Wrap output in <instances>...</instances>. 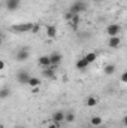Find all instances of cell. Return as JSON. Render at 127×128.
Returning a JSON list of instances; mask_svg holds the SVG:
<instances>
[{"label":"cell","instance_id":"cell-22","mask_svg":"<svg viewBox=\"0 0 127 128\" xmlns=\"http://www.w3.org/2000/svg\"><path fill=\"white\" fill-rule=\"evenodd\" d=\"M40 28H42V26H40L39 22H34L32 26V30H30V32H32L33 34H37V33L40 32Z\"/></svg>","mask_w":127,"mask_h":128},{"label":"cell","instance_id":"cell-20","mask_svg":"<svg viewBox=\"0 0 127 128\" xmlns=\"http://www.w3.org/2000/svg\"><path fill=\"white\" fill-rule=\"evenodd\" d=\"M75 113L73 112H67V113H64V122H67V124H73L75 122Z\"/></svg>","mask_w":127,"mask_h":128},{"label":"cell","instance_id":"cell-10","mask_svg":"<svg viewBox=\"0 0 127 128\" xmlns=\"http://www.w3.org/2000/svg\"><path fill=\"white\" fill-rule=\"evenodd\" d=\"M37 64L40 68H48L51 67V63H49V55H40L39 60H37Z\"/></svg>","mask_w":127,"mask_h":128},{"label":"cell","instance_id":"cell-9","mask_svg":"<svg viewBox=\"0 0 127 128\" xmlns=\"http://www.w3.org/2000/svg\"><path fill=\"white\" fill-rule=\"evenodd\" d=\"M52 122L54 124H58V125L63 124L64 122V112L63 110H57V112L52 113Z\"/></svg>","mask_w":127,"mask_h":128},{"label":"cell","instance_id":"cell-5","mask_svg":"<svg viewBox=\"0 0 127 128\" xmlns=\"http://www.w3.org/2000/svg\"><path fill=\"white\" fill-rule=\"evenodd\" d=\"M5 6H6V9H8L9 12H15V10L20 9L21 0H6V2H5Z\"/></svg>","mask_w":127,"mask_h":128},{"label":"cell","instance_id":"cell-23","mask_svg":"<svg viewBox=\"0 0 127 128\" xmlns=\"http://www.w3.org/2000/svg\"><path fill=\"white\" fill-rule=\"evenodd\" d=\"M72 16H73V14H72V12H69V10H67V12L64 14V18H66V21H69V20H70Z\"/></svg>","mask_w":127,"mask_h":128},{"label":"cell","instance_id":"cell-24","mask_svg":"<svg viewBox=\"0 0 127 128\" xmlns=\"http://www.w3.org/2000/svg\"><path fill=\"white\" fill-rule=\"evenodd\" d=\"M121 82H123V84H126V82H127V73H126V72L121 74Z\"/></svg>","mask_w":127,"mask_h":128},{"label":"cell","instance_id":"cell-12","mask_svg":"<svg viewBox=\"0 0 127 128\" xmlns=\"http://www.w3.org/2000/svg\"><path fill=\"white\" fill-rule=\"evenodd\" d=\"M79 22H81V16L79 15H73L69 21H67V24L73 28V30H78V27H79Z\"/></svg>","mask_w":127,"mask_h":128},{"label":"cell","instance_id":"cell-26","mask_svg":"<svg viewBox=\"0 0 127 128\" xmlns=\"http://www.w3.org/2000/svg\"><path fill=\"white\" fill-rule=\"evenodd\" d=\"M46 128H60V125H58V124H54V122H52V124H49V125H48Z\"/></svg>","mask_w":127,"mask_h":128},{"label":"cell","instance_id":"cell-29","mask_svg":"<svg viewBox=\"0 0 127 128\" xmlns=\"http://www.w3.org/2000/svg\"><path fill=\"white\" fill-rule=\"evenodd\" d=\"M0 128H5V127H3V125H2V124H0Z\"/></svg>","mask_w":127,"mask_h":128},{"label":"cell","instance_id":"cell-7","mask_svg":"<svg viewBox=\"0 0 127 128\" xmlns=\"http://www.w3.org/2000/svg\"><path fill=\"white\" fill-rule=\"evenodd\" d=\"M61 54L60 52H52L51 55H49V63H51V67L52 68H57L58 67V64L61 63Z\"/></svg>","mask_w":127,"mask_h":128},{"label":"cell","instance_id":"cell-8","mask_svg":"<svg viewBox=\"0 0 127 128\" xmlns=\"http://www.w3.org/2000/svg\"><path fill=\"white\" fill-rule=\"evenodd\" d=\"M120 45H121V37H120V36H112V37H109L108 46H109L111 49H117Z\"/></svg>","mask_w":127,"mask_h":128},{"label":"cell","instance_id":"cell-27","mask_svg":"<svg viewBox=\"0 0 127 128\" xmlns=\"http://www.w3.org/2000/svg\"><path fill=\"white\" fill-rule=\"evenodd\" d=\"M5 66H6V64H5V61H2V60H0V72L5 68Z\"/></svg>","mask_w":127,"mask_h":128},{"label":"cell","instance_id":"cell-14","mask_svg":"<svg viewBox=\"0 0 127 128\" xmlns=\"http://www.w3.org/2000/svg\"><path fill=\"white\" fill-rule=\"evenodd\" d=\"M115 70H117L115 64H106V66L103 67V73H105L106 76H112V74L115 73Z\"/></svg>","mask_w":127,"mask_h":128},{"label":"cell","instance_id":"cell-17","mask_svg":"<svg viewBox=\"0 0 127 128\" xmlns=\"http://www.w3.org/2000/svg\"><path fill=\"white\" fill-rule=\"evenodd\" d=\"M90 124H91V127H100L102 124H103V119L100 118V116H91V119H90Z\"/></svg>","mask_w":127,"mask_h":128},{"label":"cell","instance_id":"cell-15","mask_svg":"<svg viewBox=\"0 0 127 128\" xmlns=\"http://www.w3.org/2000/svg\"><path fill=\"white\" fill-rule=\"evenodd\" d=\"M40 84H42V80H40L39 78H34V76H30V79H29V82H27V85H29L30 88L40 86Z\"/></svg>","mask_w":127,"mask_h":128},{"label":"cell","instance_id":"cell-11","mask_svg":"<svg viewBox=\"0 0 127 128\" xmlns=\"http://www.w3.org/2000/svg\"><path fill=\"white\" fill-rule=\"evenodd\" d=\"M55 70H57V68H52V67L42 68V76H43L45 79H55Z\"/></svg>","mask_w":127,"mask_h":128},{"label":"cell","instance_id":"cell-16","mask_svg":"<svg viewBox=\"0 0 127 128\" xmlns=\"http://www.w3.org/2000/svg\"><path fill=\"white\" fill-rule=\"evenodd\" d=\"M88 66H90V64L85 61V58H84V57H82V58H79V60L76 61V68H78V70H85Z\"/></svg>","mask_w":127,"mask_h":128},{"label":"cell","instance_id":"cell-21","mask_svg":"<svg viewBox=\"0 0 127 128\" xmlns=\"http://www.w3.org/2000/svg\"><path fill=\"white\" fill-rule=\"evenodd\" d=\"M9 96H11V88H8V86L0 88V100H5V98H8Z\"/></svg>","mask_w":127,"mask_h":128},{"label":"cell","instance_id":"cell-6","mask_svg":"<svg viewBox=\"0 0 127 128\" xmlns=\"http://www.w3.org/2000/svg\"><path fill=\"white\" fill-rule=\"evenodd\" d=\"M106 33L109 34V37H112V36H120V33H121V26H120V24H109V26L106 27Z\"/></svg>","mask_w":127,"mask_h":128},{"label":"cell","instance_id":"cell-30","mask_svg":"<svg viewBox=\"0 0 127 128\" xmlns=\"http://www.w3.org/2000/svg\"><path fill=\"white\" fill-rule=\"evenodd\" d=\"M15 128H24V127H15Z\"/></svg>","mask_w":127,"mask_h":128},{"label":"cell","instance_id":"cell-25","mask_svg":"<svg viewBox=\"0 0 127 128\" xmlns=\"http://www.w3.org/2000/svg\"><path fill=\"white\" fill-rule=\"evenodd\" d=\"M39 91H40V86H34V88H32V92H33V94H37Z\"/></svg>","mask_w":127,"mask_h":128},{"label":"cell","instance_id":"cell-19","mask_svg":"<svg viewBox=\"0 0 127 128\" xmlns=\"http://www.w3.org/2000/svg\"><path fill=\"white\" fill-rule=\"evenodd\" d=\"M97 103H99V100H97L94 96L87 97V100H85V104H87L88 107H94V106H97Z\"/></svg>","mask_w":127,"mask_h":128},{"label":"cell","instance_id":"cell-2","mask_svg":"<svg viewBox=\"0 0 127 128\" xmlns=\"http://www.w3.org/2000/svg\"><path fill=\"white\" fill-rule=\"evenodd\" d=\"M32 22H26V24H15V26H12L11 28H12V32L15 33H27L32 30Z\"/></svg>","mask_w":127,"mask_h":128},{"label":"cell","instance_id":"cell-1","mask_svg":"<svg viewBox=\"0 0 127 128\" xmlns=\"http://www.w3.org/2000/svg\"><path fill=\"white\" fill-rule=\"evenodd\" d=\"M85 10H87V4H85V2H82V0L73 2L72 6H70V9H69V12H72L73 15H81V14H84Z\"/></svg>","mask_w":127,"mask_h":128},{"label":"cell","instance_id":"cell-13","mask_svg":"<svg viewBox=\"0 0 127 128\" xmlns=\"http://www.w3.org/2000/svg\"><path fill=\"white\" fill-rule=\"evenodd\" d=\"M45 30H46L48 39H55V37H57V28H55L54 26H46Z\"/></svg>","mask_w":127,"mask_h":128},{"label":"cell","instance_id":"cell-28","mask_svg":"<svg viewBox=\"0 0 127 128\" xmlns=\"http://www.w3.org/2000/svg\"><path fill=\"white\" fill-rule=\"evenodd\" d=\"M2 43H3V36L0 34V45H2Z\"/></svg>","mask_w":127,"mask_h":128},{"label":"cell","instance_id":"cell-4","mask_svg":"<svg viewBox=\"0 0 127 128\" xmlns=\"http://www.w3.org/2000/svg\"><path fill=\"white\" fill-rule=\"evenodd\" d=\"M30 76H32V74H30L27 70H20V72L17 73V80H18L21 85H27V82H29Z\"/></svg>","mask_w":127,"mask_h":128},{"label":"cell","instance_id":"cell-18","mask_svg":"<svg viewBox=\"0 0 127 128\" xmlns=\"http://www.w3.org/2000/svg\"><path fill=\"white\" fill-rule=\"evenodd\" d=\"M84 58H85V61L88 64H93L96 61V58H97V54H96V52H87V54L84 55Z\"/></svg>","mask_w":127,"mask_h":128},{"label":"cell","instance_id":"cell-3","mask_svg":"<svg viewBox=\"0 0 127 128\" xmlns=\"http://www.w3.org/2000/svg\"><path fill=\"white\" fill-rule=\"evenodd\" d=\"M29 57H30V51H29V48H23V49H20V51L17 52L15 60L20 61V63H23V61H27Z\"/></svg>","mask_w":127,"mask_h":128}]
</instances>
